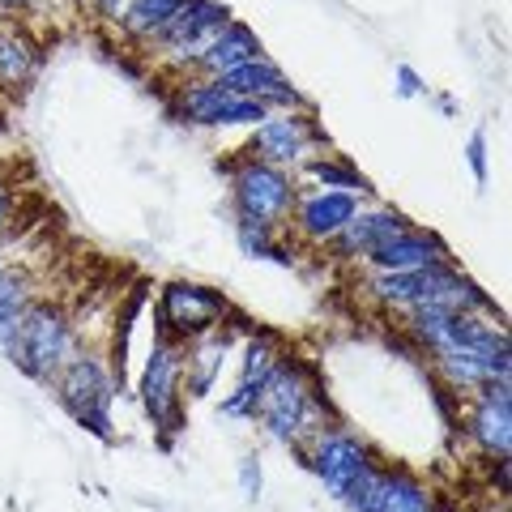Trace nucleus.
Returning <instances> with one entry per match:
<instances>
[{
  "mask_svg": "<svg viewBox=\"0 0 512 512\" xmlns=\"http://www.w3.org/2000/svg\"><path fill=\"white\" fill-rule=\"evenodd\" d=\"M256 414H261L269 436L291 444V448H303L312 436L325 431V402L312 393L303 367L286 363V359H278L274 367H269V376L261 384V397H256Z\"/></svg>",
  "mask_w": 512,
  "mask_h": 512,
  "instance_id": "nucleus-1",
  "label": "nucleus"
},
{
  "mask_svg": "<svg viewBox=\"0 0 512 512\" xmlns=\"http://www.w3.org/2000/svg\"><path fill=\"white\" fill-rule=\"evenodd\" d=\"M0 350H5V359L13 367H22L26 376L52 384L77 355V338H73L69 316L60 308H52V303H30L18 320V329L9 333V342Z\"/></svg>",
  "mask_w": 512,
  "mask_h": 512,
  "instance_id": "nucleus-2",
  "label": "nucleus"
},
{
  "mask_svg": "<svg viewBox=\"0 0 512 512\" xmlns=\"http://www.w3.org/2000/svg\"><path fill=\"white\" fill-rule=\"evenodd\" d=\"M60 406L94 436H111V402H116V376L99 363V355H73L69 367L52 380Z\"/></svg>",
  "mask_w": 512,
  "mask_h": 512,
  "instance_id": "nucleus-3",
  "label": "nucleus"
},
{
  "mask_svg": "<svg viewBox=\"0 0 512 512\" xmlns=\"http://www.w3.org/2000/svg\"><path fill=\"white\" fill-rule=\"evenodd\" d=\"M231 188H235V214L244 222H256V227H269L274 231L278 222H286L295 205V184L282 167H269L261 158H244L231 175Z\"/></svg>",
  "mask_w": 512,
  "mask_h": 512,
  "instance_id": "nucleus-4",
  "label": "nucleus"
},
{
  "mask_svg": "<svg viewBox=\"0 0 512 512\" xmlns=\"http://www.w3.org/2000/svg\"><path fill=\"white\" fill-rule=\"evenodd\" d=\"M227 22H231V9L218 5V0H184L150 43H158V52L171 64H197L210 52V43L227 30Z\"/></svg>",
  "mask_w": 512,
  "mask_h": 512,
  "instance_id": "nucleus-5",
  "label": "nucleus"
},
{
  "mask_svg": "<svg viewBox=\"0 0 512 512\" xmlns=\"http://www.w3.org/2000/svg\"><path fill=\"white\" fill-rule=\"evenodd\" d=\"M180 376H184V350L180 342H171L158 333L146 359V372H141V406H146L150 423L158 431H180L184 414H180Z\"/></svg>",
  "mask_w": 512,
  "mask_h": 512,
  "instance_id": "nucleus-6",
  "label": "nucleus"
},
{
  "mask_svg": "<svg viewBox=\"0 0 512 512\" xmlns=\"http://www.w3.org/2000/svg\"><path fill=\"white\" fill-rule=\"evenodd\" d=\"M231 312L227 295L210 291V286L197 282H167L163 295H158V325H163V338H201V333L218 329V320Z\"/></svg>",
  "mask_w": 512,
  "mask_h": 512,
  "instance_id": "nucleus-7",
  "label": "nucleus"
},
{
  "mask_svg": "<svg viewBox=\"0 0 512 512\" xmlns=\"http://www.w3.org/2000/svg\"><path fill=\"white\" fill-rule=\"evenodd\" d=\"M312 146H325V133L316 128L312 111H269V116L256 124L248 158H261L269 167H291Z\"/></svg>",
  "mask_w": 512,
  "mask_h": 512,
  "instance_id": "nucleus-8",
  "label": "nucleus"
},
{
  "mask_svg": "<svg viewBox=\"0 0 512 512\" xmlns=\"http://www.w3.org/2000/svg\"><path fill=\"white\" fill-rule=\"evenodd\" d=\"M346 504L350 512H436L419 478H410L406 470H380L376 461L346 491Z\"/></svg>",
  "mask_w": 512,
  "mask_h": 512,
  "instance_id": "nucleus-9",
  "label": "nucleus"
},
{
  "mask_svg": "<svg viewBox=\"0 0 512 512\" xmlns=\"http://www.w3.org/2000/svg\"><path fill=\"white\" fill-rule=\"evenodd\" d=\"M175 116L188 124H201V128H235V124H261L269 116V107L239 99V94L222 90L218 82H192L180 90Z\"/></svg>",
  "mask_w": 512,
  "mask_h": 512,
  "instance_id": "nucleus-10",
  "label": "nucleus"
},
{
  "mask_svg": "<svg viewBox=\"0 0 512 512\" xmlns=\"http://www.w3.org/2000/svg\"><path fill=\"white\" fill-rule=\"evenodd\" d=\"M308 466L320 474V483L329 487V495L346 500V491L359 483V474L372 466V453L359 436L338 427H325L320 436H312V453H308Z\"/></svg>",
  "mask_w": 512,
  "mask_h": 512,
  "instance_id": "nucleus-11",
  "label": "nucleus"
},
{
  "mask_svg": "<svg viewBox=\"0 0 512 512\" xmlns=\"http://www.w3.org/2000/svg\"><path fill=\"white\" fill-rule=\"evenodd\" d=\"M214 82L222 90H231L239 94V99H252V103H265L269 111L282 107V111H308V99L291 86V77H286L274 60H248V64H239V69L231 73H222L214 77Z\"/></svg>",
  "mask_w": 512,
  "mask_h": 512,
  "instance_id": "nucleus-12",
  "label": "nucleus"
},
{
  "mask_svg": "<svg viewBox=\"0 0 512 512\" xmlns=\"http://www.w3.org/2000/svg\"><path fill=\"white\" fill-rule=\"evenodd\" d=\"M470 436L487 457L508 461L512 453V389L508 380L478 384V406L470 414Z\"/></svg>",
  "mask_w": 512,
  "mask_h": 512,
  "instance_id": "nucleus-13",
  "label": "nucleus"
},
{
  "mask_svg": "<svg viewBox=\"0 0 512 512\" xmlns=\"http://www.w3.org/2000/svg\"><path fill=\"white\" fill-rule=\"evenodd\" d=\"M359 214V192H342V188H320L308 192L295 210V227L308 239H333L350 218Z\"/></svg>",
  "mask_w": 512,
  "mask_h": 512,
  "instance_id": "nucleus-14",
  "label": "nucleus"
},
{
  "mask_svg": "<svg viewBox=\"0 0 512 512\" xmlns=\"http://www.w3.org/2000/svg\"><path fill=\"white\" fill-rule=\"evenodd\" d=\"M367 261L376 265V274H402V269H427L436 261H448V252H444V244L436 235L406 227L402 235L384 239L380 248L367 252Z\"/></svg>",
  "mask_w": 512,
  "mask_h": 512,
  "instance_id": "nucleus-15",
  "label": "nucleus"
},
{
  "mask_svg": "<svg viewBox=\"0 0 512 512\" xmlns=\"http://www.w3.org/2000/svg\"><path fill=\"white\" fill-rule=\"evenodd\" d=\"M406 227H410V222L397 210H359L338 235H333V244H338L342 256H367L372 248H380L384 239L402 235Z\"/></svg>",
  "mask_w": 512,
  "mask_h": 512,
  "instance_id": "nucleus-16",
  "label": "nucleus"
},
{
  "mask_svg": "<svg viewBox=\"0 0 512 512\" xmlns=\"http://www.w3.org/2000/svg\"><path fill=\"white\" fill-rule=\"evenodd\" d=\"M231 355V333H201V338H192V350L184 359V372H188V393L192 397H210L214 393V380L222 376V363Z\"/></svg>",
  "mask_w": 512,
  "mask_h": 512,
  "instance_id": "nucleus-17",
  "label": "nucleus"
},
{
  "mask_svg": "<svg viewBox=\"0 0 512 512\" xmlns=\"http://www.w3.org/2000/svg\"><path fill=\"white\" fill-rule=\"evenodd\" d=\"M261 56H265V52H261V39H256L244 22L231 18L227 30H222V35L210 43V52L197 60V69L210 73V82H214V77L231 73V69H239V64H248V60H261Z\"/></svg>",
  "mask_w": 512,
  "mask_h": 512,
  "instance_id": "nucleus-18",
  "label": "nucleus"
},
{
  "mask_svg": "<svg viewBox=\"0 0 512 512\" xmlns=\"http://www.w3.org/2000/svg\"><path fill=\"white\" fill-rule=\"evenodd\" d=\"M180 5H184V0H133V5L120 13V26H124V35L150 43L158 30L171 22V13L180 9Z\"/></svg>",
  "mask_w": 512,
  "mask_h": 512,
  "instance_id": "nucleus-19",
  "label": "nucleus"
},
{
  "mask_svg": "<svg viewBox=\"0 0 512 512\" xmlns=\"http://www.w3.org/2000/svg\"><path fill=\"white\" fill-rule=\"evenodd\" d=\"M39 64V47L30 43L18 30H0V82L5 86H22Z\"/></svg>",
  "mask_w": 512,
  "mask_h": 512,
  "instance_id": "nucleus-20",
  "label": "nucleus"
},
{
  "mask_svg": "<svg viewBox=\"0 0 512 512\" xmlns=\"http://www.w3.org/2000/svg\"><path fill=\"white\" fill-rule=\"evenodd\" d=\"M30 308V291L18 274H9V269H0V346L9 342V333L18 329L22 312Z\"/></svg>",
  "mask_w": 512,
  "mask_h": 512,
  "instance_id": "nucleus-21",
  "label": "nucleus"
},
{
  "mask_svg": "<svg viewBox=\"0 0 512 512\" xmlns=\"http://www.w3.org/2000/svg\"><path fill=\"white\" fill-rule=\"evenodd\" d=\"M239 248H244V256H252V261L295 265V256L278 244L274 231H269V227H256V222H244V218H239Z\"/></svg>",
  "mask_w": 512,
  "mask_h": 512,
  "instance_id": "nucleus-22",
  "label": "nucleus"
},
{
  "mask_svg": "<svg viewBox=\"0 0 512 512\" xmlns=\"http://www.w3.org/2000/svg\"><path fill=\"white\" fill-rule=\"evenodd\" d=\"M308 175L312 180H320L325 188H342V192H372V184L363 180V175L355 171V167H346L342 158H312L308 163Z\"/></svg>",
  "mask_w": 512,
  "mask_h": 512,
  "instance_id": "nucleus-23",
  "label": "nucleus"
},
{
  "mask_svg": "<svg viewBox=\"0 0 512 512\" xmlns=\"http://www.w3.org/2000/svg\"><path fill=\"white\" fill-rule=\"evenodd\" d=\"M274 363H278L274 338H269V333H256V338L244 346V376H239V380H265Z\"/></svg>",
  "mask_w": 512,
  "mask_h": 512,
  "instance_id": "nucleus-24",
  "label": "nucleus"
},
{
  "mask_svg": "<svg viewBox=\"0 0 512 512\" xmlns=\"http://www.w3.org/2000/svg\"><path fill=\"white\" fill-rule=\"evenodd\" d=\"M261 487H265V478H261V457H256V453L239 457V491H244V500H261Z\"/></svg>",
  "mask_w": 512,
  "mask_h": 512,
  "instance_id": "nucleus-25",
  "label": "nucleus"
},
{
  "mask_svg": "<svg viewBox=\"0 0 512 512\" xmlns=\"http://www.w3.org/2000/svg\"><path fill=\"white\" fill-rule=\"evenodd\" d=\"M466 158H470V171H474L478 188H487V128H474V133H470Z\"/></svg>",
  "mask_w": 512,
  "mask_h": 512,
  "instance_id": "nucleus-26",
  "label": "nucleus"
},
{
  "mask_svg": "<svg viewBox=\"0 0 512 512\" xmlns=\"http://www.w3.org/2000/svg\"><path fill=\"white\" fill-rule=\"evenodd\" d=\"M393 77H397V94H402V99H419V94H427L423 77L414 73L410 64H397V69H393Z\"/></svg>",
  "mask_w": 512,
  "mask_h": 512,
  "instance_id": "nucleus-27",
  "label": "nucleus"
},
{
  "mask_svg": "<svg viewBox=\"0 0 512 512\" xmlns=\"http://www.w3.org/2000/svg\"><path fill=\"white\" fill-rule=\"evenodd\" d=\"M9 210H13V197H9V188L0 184V231L9 227Z\"/></svg>",
  "mask_w": 512,
  "mask_h": 512,
  "instance_id": "nucleus-28",
  "label": "nucleus"
},
{
  "mask_svg": "<svg viewBox=\"0 0 512 512\" xmlns=\"http://www.w3.org/2000/svg\"><path fill=\"white\" fill-rule=\"evenodd\" d=\"M0 5H5V9H26L30 0H0Z\"/></svg>",
  "mask_w": 512,
  "mask_h": 512,
  "instance_id": "nucleus-29",
  "label": "nucleus"
}]
</instances>
